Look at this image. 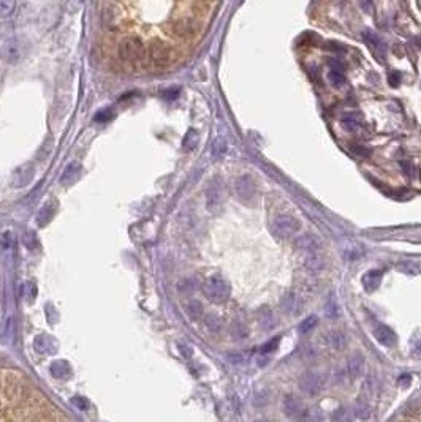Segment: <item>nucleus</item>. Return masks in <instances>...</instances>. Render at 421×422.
<instances>
[{"label": "nucleus", "mask_w": 421, "mask_h": 422, "mask_svg": "<svg viewBox=\"0 0 421 422\" xmlns=\"http://www.w3.org/2000/svg\"><path fill=\"white\" fill-rule=\"evenodd\" d=\"M203 294L212 304H223L231 294V285L222 275H211L203 283Z\"/></svg>", "instance_id": "obj_1"}, {"label": "nucleus", "mask_w": 421, "mask_h": 422, "mask_svg": "<svg viewBox=\"0 0 421 422\" xmlns=\"http://www.w3.org/2000/svg\"><path fill=\"white\" fill-rule=\"evenodd\" d=\"M29 52V41L21 37H13L0 45V59L5 64L18 65Z\"/></svg>", "instance_id": "obj_2"}, {"label": "nucleus", "mask_w": 421, "mask_h": 422, "mask_svg": "<svg viewBox=\"0 0 421 422\" xmlns=\"http://www.w3.org/2000/svg\"><path fill=\"white\" fill-rule=\"evenodd\" d=\"M146 52L148 51L144 49L143 41L139 38H136V37L124 38L119 43V48H118L119 59L122 62H132V64L143 62L144 57H146Z\"/></svg>", "instance_id": "obj_3"}, {"label": "nucleus", "mask_w": 421, "mask_h": 422, "mask_svg": "<svg viewBox=\"0 0 421 422\" xmlns=\"http://www.w3.org/2000/svg\"><path fill=\"white\" fill-rule=\"evenodd\" d=\"M299 228H301V223L292 215H277L271 223L272 234L280 240L292 239L299 231Z\"/></svg>", "instance_id": "obj_4"}, {"label": "nucleus", "mask_w": 421, "mask_h": 422, "mask_svg": "<svg viewBox=\"0 0 421 422\" xmlns=\"http://www.w3.org/2000/svg\"><path fill=\"white\" fill-rule=\"evenodd\" d=\"M298 384H299V389L304 392V394L307 396H317L318 392H322L325 384H326V380L322 373L318 372H306L299 376L298 380Z\"/></svg>", "instance_id": "obj_5"}, {"label": "nucleus", "mask_w": 421, "mask_h": 422, "mask_svg": "<svg viewBox=\"0 0 421 422\" xmlns=\"http://www.w3.org/2000/svg\"><path fill=\"white\" fill-rule=\"evenodd\" d=\"M148 55L151 62L155 65V67H166L171 61V51L170 48L165 45L163 41L160 40H154L149 43V48H148Z\"/></svg>", "instance_id": "obj_6"}, {"label": "nucleus", "mask_w": 421, "mask_h": 422, "mask_svg": "<svg viewBox=\"0 0 421 422\" xmlns=\"http://www.w3.org/2000/svg\"><path fill=\"white\" fill-rule=\"evenodd\" d=\"M306 410H307L306 403H304L299 397H296V396H293V394H287V396L284 397L282 411H284L285 416H288L290 419H296V420H299Z\"/></svg>", "instance_id": "obj_7"}, {"label": "nucleus", "mask_w": 421, "mask_h": 422, "mask_svg": "<svg viewBox=\"0 0 421 422\" xmlns=\"http://www.w3.org/2000/svg\"><path fill=\"white\" fill-rule=\"evenodd\" d=\"M362 38H364L366 45L369 46V49L372 51V54L377 57V59L385 61V43L382 41V38L374 31H364L362 32Z\"/></svg>", "instance_id": "obj_8"}, {"label": "nucleus", "mask_w": 421, "mask_h": 422, "mask_svg": "<svg viewBox=\"0 0 421 422\" xmlns=\"http://www.w3.org/2000/svg\"><path fill=\"white\" fill-rule=\"evenodd\" d=\"M372 334H374L375 340L379 342L380 345H383V346L391 348V346H395V345L398 343V336H396V332H395L393 329H391V327L385 326V324H377V326L374 327Z\"/></svg>", "instance_id": "obj_9"}, {"label": "nucleus", "mask_w": 421, "mask_h": 422, "mask_svg": "<svg viewBox=\"0 0 421 422\" xmlns=\"http://www.w3.org/2000/svg\"><path fill=\"white\" fill-rule=\"evenodd\" d=\"M35 174V168L31 163H25L19 166L18 169H14L13 172V187H24L32 180Z\"/></svg>", "instance_id": "obj_10"}, {"label": "nucleus", "mask_w": 421, "mask_h": 422, "mask_svg": "<svg viewBox=\"0 0 421 422\" xmlns=\"http://www.w3.org/2000/svg\"><path fill=\"white\" fill-rule=\"evenodd\" d=\"M362 370H364V357H362L361 353H353L350 354L347 360V373L350 376V380H356L362 375Z\"/></svg>", "instance_id": "obj_11"}, {"label": "nucleus", "mask_w": 421, "mask_h": 422, "mask_svg": "<svg viewBox=\"0 0 421 422\" xmlns=\"http://www.w3.org/2000/svg\"><path fill=\"white\" fill-rule=\"evenodd\" d=\"M236 190H238V195L244 201H249L250 198H254V195H255V184L250 179V176H241L236 180Z\"/></svg>", "instance_id": "obj_12"}, {"label": "nucleus", "mask_w": 421, "mask_h": 422, "mask_svg": "<svg viewBox=\"0 0 421 422\" xmlns=\"http://www.w3.org/2000/svg\"><path fill=\"white\" fill-rule=\"evenodd\" d=\"M35 350L41 354H52L57 351V343L49 336H38L34 342Z\"/></svg>", "instance_id": "obj_13"}, {"label": "nucleus", "mask_w": 421, "mask_h": 422, "mask_svg": "<svg viewBox=\"0 0 421 422\" xmlns=\"http://www.w3.org/2000/svg\"><path fill=\"white\" fill-rule=\"evenodd\" d=\"M206 199H208V207L211 210H214L222 202V187L219 182L209 184L208 190H206Z\"/></svg>", "instance_id": "obj_14"}, {"label": "nucleus", "mask_w": 421, "mask_h": 422, "mask_svg": "<svg viewBox=\"0 0 421 422\" xmlns=\"http://www.w3.org/2000/svg\"><path fill=\"white\" fill-rule=\"evenodd\" d=\"M382 279H383V270H379V269L368 270L364 275H362V286H364L368 291H375L380 286Z\"/></svg>", "instance_id": "obj_15"}, {"label": "nucleus", "mask_w": 421, "mask_h": 422, "mask_svg": "<svg viewBox=\"0 0 421 422\" xmlns=\"http://www.w3.org/2000/svg\"><path fill=\"white\" fill-rule=\"evenodd\" d=\"M353 413H355V416H356L359 420H368V419L371 417V413H372L369 402H368L366 399H359V400H356L355 405H353Z\"/></svg>", "instance_id": "obj_16"}, {"label": "nucleus", "mask_w": 421, "mask_h": 422, "mask_svg": "<svg viewBox=\"0 0 421 422\" xmlns=\"http://www.w3.org/2000/svg\"><path fill=\"white\" fill-rule=\"evenodd\" d=\"M171 31H173V34H176L179 37H185L193 32V24L188 19H181L171 25Z\"/></svg>", "instance_id": "obj_17"}, {"label": "nucleus", "mask_w": 421, "mask_h": 422, "mask_svg": "<svg viewBox=\"0 0 421 422\" xmlns=\"http://www.w3.org/2000/svg\"><path fill=\"white\" fill-rule=\"evenodd\" d=\"M54 210H55V204H54V202H49V201H48L46 204L40 209V212H38V215H37V223H38L40 226L46 225V223L51 220V217H52Z\"/></svg>", "instance_id": "obj_18"}, {"label": "nucleus", "mask_w": 421, "mask_h": 422, "mask_svg": "<svg viewBox=\"0 0 421 422\" xmlns=\"http://www.w3.org/2000/svg\"><path fill=\"white\" fill-rule=\"evenodd\" d=\"M79 172H81V165L78 163V162H71L67 168H65V171H64V174H62V182L64 184H68V182H71V180H75L78 176H79Z\"/></svg>", "instance_id": "obj_19"}, {"label": "nucleus", "mask_w": 421, "mask_h": 422, "mask_svg": "<svg viewBox=\"0 0 421 422\" xmlns=\"http://www.w3.org/2000/svg\"><path fill=\"white\" fill-rule=\"evenodd\" d=\"M198 141H200V135H198L197 130H188L187 135L184 136V141H182V149L185 152L193 150L198 145Z\"/></svg>", "instance_id": "obj_20"}, {"label": "nucleus", "mask_w": 421, "mask_h": 422, "mask_svg": "<svg viewBox=\"0 0 421 422\" xmlns=\"http://www.w3.org/2000/svg\"><path fill=\"white\" fill-rule=\"evenodd\" d=\"M51 375L55 378H67L70 375V366L65 360H55L51 364Z\"/></svg>", "instance_id": "obj_21"}, {"label": "nucleus", "mask_w": 421, "mask_h": 422, "mask_svg": "<svg viewBox=\"0 0 421 422\" xmlns=\"http://www.w3.org/2000/svg\"><path fill=\"white\" fill-rule=\"evenodd\" d=\"M185 313L190 316V319H193V321H197V319H200L203 316V307H201V304L198 300H188L185 304Z\"/></svg>", "instance_id": "obj_22"}, {"label": "nucleus", "mask_w": 421, "mask_h": 422, "mask_svg": "<svg viewBox=\"0 0 421 422\" xmlns=\"http://www.w3.org/2000/svg\"><path fill=\"white\" fill-rule=\"evenodd\" d=\"M328 343L332 348H336V350H342V348L345 346V343H347V337L341 330H332V332H329V336H328Z\"/></svg>", "instance_id": "obj_23"}, {"label": "nucleus", "mask_w": 421, "mask_h": 422, "mask_svg": "<svg viewBox=\"0 0 421 422\" xmlns=\"http://www.w3.org/2000/svg\"><path fill=\"white\" fill-rule=\"evenodd\" d=\"M322 420H323V414L315 406H307V410L304 411L302 417L299 419V422H322Z\"/></svg>", "instance_id": "obj_24"}, {"label": "nucleus", "mask_w": 421, "mask_h": 422, "mask_svg": "<svg viewBox=\"0 0 421 422\" xmlns=\"http://www.w3.org/2000/svg\"><path fill=\"white\" fill-rule=\"evenodd\" d=\"M14 8H16V4H14L13 0H0V19L10 18Z\"/></svg>", "instance_id": "obj_25"}, {"label": "nucleus", "mask_w": 421, "mask_h": 422, "mask_svg": "<svg viewBox=\"0 0 421 422\" xmlns=\"http://www.w3.org/2000/svg\"><path fill=\"white\" fill-rule=\"evenodd\" d=\"M103 22L108 28H116L118 27V14L113 11V7H108L103 13Z\"/></svg>", "instance_id": "obj_26"}, {"label": "nucleus", "mask_w": 421, "mask_h": 422, "mask_svg": "<svg viewBox=\"0 0 421 422\" xmlns=\"http://www.w3.org/2000/svg\"><path fill=\"white\" fill-rule=\"evenodd\" d=\"M205 324L211 332H219L222 329V319L217 315H208L205 318Z\"/></svg>", "instance_id": "obj_27"}, {"label": "nucleus", "mask_w": 421, "mask_h": 422, "mask_svg": "<svg viewBox=\"0 0 421 422\" xmlns=\"http://www.w3.org/2000/svg\"><path fill=\"white\" fill-rule=\"evenodd\" d=\"M317 324H318V318H317L315 315H311V316H307V318L304 319V321L299 324V332H301V334H307V332L314 330V329L317 327Z\"/></svg>", "instance_id": "obj_28"}, {"label": "nucleus", "mask_w": 421, "mask_h": 422, "mask_svg": "<svg viewBox=\"0 0 421 422\" xmlns=\"http://www.w3.org/2000/svg\"><path fill=\"white\" fill-rule=\"evenodd\" d=\"M332 419H334V422H353L350 410L345 408V406H341L339 410H336V413L332 414Z\"/></svg>", "instance_id": "obj_29"}, {"label": "nucleus", "mask_w": 421, "mask_h": 422, "mask_svg": "<svg viewBox=\"0 0 421 422\" xmlns=\"http://www.w3.org/2000/svg\"><path fill=\"white\" fill-rule=\"evenodd\" d=\"M279 343H280V337H274L260 348V353L261 354H271L279 348Z\"/></svg>", "instance_id": "obj_30"}, {"label": "nucleus", "mask_w": 421, "mask_h": 422, "mask_svg": "<svg viewBox=\"0 0 421 422\" xmlns=\"http://www.w3.org/2000/svg\"><path fill=\"white\" fill-rule=\"evenodd\" d=\"M38 240H37V236H35V232L32 231H25L24 234H22V245L27 247L29 250H34L35 247H37Z\"/></svg>", "instance_id": "obj_31"}, {"label": "nucleus", "mask_w": 421, "mask_h": 422, "mask_svg": "<svg viewBox=\"0 0 421 422\" xmlns=\"http://www.w3.org/2000/svg\"><path fill=\"white\" fill-rule=\"evenodd\" d=\"M325 313H326V316L328 318H338L339 316V307H338V304H336V300H332V299H329L328 300V304H326V307H325Z\"/></svg>", "instance_id": "obj_32"}, {"label": "nucleus", "mask_w": 421, "mask_h": 422, "mask_svg": "<svg viewBox=\"0 0 421 422\" xmlns=\"http://www.w3.org/2000/svg\"><path fill=\"white\" fill-rule=\"evenodd\" d=\"M71 405H75V408H78L79 411H86L89 410V400L82 396H75L71 399Z\"/></svg>", "instance_id": "obj_33"}, {"label": "nucleus", "mask_w": 421, "mask_h": 422, "mask_svg": "<svg viewBox=\"0 0 421 422\" xmlns=\"http://www.w3.org/2000/svg\"><path fill=\"white\" fill-rule=\"evenodd\" d=\"M306 267L311 270H320L322 269V259L317 255H311L306 261Z\"/></svg>", "instance_id": "obj_34"}, {"label": "nucleus", "mask_w": 421, "mask_h": 422, "mask_svg": "<svg viewBox=\"0 0 421 422\" xmlns=\"http://www.w3.org/2000/svg\"><path fill=\"white\" fill-rule=\"evenodd\" d=\"M401 270H404V272H407V274H410V275H415L418 270H419V267L415 264V263H412V261H404V263H401Z\"/></svg>", "instance_id": "obj_35"}, {"label": "nucleus", "mask_w": 421, "mask_h": 422, "mask_svg": "<svg viewBox=\"0 0 421 422\" xmlns=\"http://www.w3.org/2000/svg\"><path fill=\"white\" fill-rule=\"evenodd\" d=\"M329 81L334 84V85H341L344 82L342 70H331L329 71Z\"/></svg>", "instance_id": "obj_36"}, {"label": "nucleus", "mask_w": 421, "mask_h": 422, "mask_svg": "<svg viewBox=\"0 0 421 422\" xmlns=\"http://www.w3.org/2000/svg\"><path fill=\"white\" fill-rule=\"evenodd\" d=\"M22 296L25 297L27 294H31V299H34L35 297V294H37V288H35V285L32 283V282H25L24 285H22Z\"/></svg>", "instance_id": "obj_37"}, {"label": "nucleus", "mask_w": 421, "mask_h": 422, "mask_svg": "<svg viewBox=\"0 0 421 422\" xmlns=\"http://www.w3.org/2000/svg\"><path fill=\"white\" fill-rule=\"evenodd\" d=\"M195 288V283L190 282V280H184L179 283V289H181V293H192Z\"/></svg>", "instance_id": "obj_38"}, {"label": "nucleus", "mask_w": 421, "mask_h": 422, "mask_svg": "<svg viewBox=\"0 0 421 422\" xmlns=\"http://www.w3.org/2000/svg\"><path fill=\"white\" fill-rule=\"evenodd\" d=\"M352 150H353L356 155H359V157H369V155H371V150L366 149V147H361V145H353Z\"/></svg>", "instance_id": "obj_39"}, {"label": "nucleus", "mask_w": 421, "mask_h": 422, "mask_svg": "<svg viewBox=\"0 0 421 422\" xmlns=\"http://www.w3.org/2000/svg\"><path fill=\"white\" fill-rule=\"evenodd\" d=\"M402 168L405 169V172H407L410 177H413V179L416 177V169L412 163H402Z\"/></svg>", "instance_id": "obj_40"}, {"label": "nucleus", "mask_w": 421, "mask_h": 422, "mask_svg": "<svg viewBox=\"0 0 421 422\" xmlns=\"http://www.w3.org/2000/svg\"><path fill=\"white\" fill-rule=\"evenodd\" d=\"M179 350H181V353L184 354V357H190L192 356V348L190 346H187L185 343H179Z\"/></svg>", "instance_id": "obj_41"}, {"label": "nucleus", "mask_w": 421, "mask_h": 422, "mask_svg": "<svg viewBox=\"0 0 421 422\" xmlns=\"http://www.w3.org/2000/svg\"><path fill=\"white\" fill-rule=\"evenodd\" d=\"M111 117H113L111 111H101L95 115V120H106V119H111Z\"/></svg>", "instance_id": "obj_42"}, {"label": "nucleus", "mask_w": 421, "mask_h": 422, "mask_svg": "<svg viewBox=\"0 0 421 422\" xmlns=\"http://www.w3.org/2000/svg\"><path fill=\"white\" fill-rule=\"evenodd\" d=\"M399 82H401L399 73H391V75H389V84H391V85H398Z\"/></svg>", "instance_id": "obj_43"}, {"label": "nucleus", "mask_w": 421, "mask_h": 422, "mask_svg": "<svg viewBox=\"0 0 421 422\" xmlns=\"http://www.w3.org/2000/svg\"><path fill=\"white\" fill-rule=\"evenodd\" d=\"M410 375H404V376H401V380H399V383H402V386H409L410 384Z\"/></svg>", "instance_id": "obj_44"}, {"label": "nucleus", "mask_w": 421, "mask_h": 422, "mask_svg": "<svg viewBox=\"0 0 421 422\" xmlns=\"http://www.w3.org/2000/svg\"><path fill=\"white\" fill-rule=\"evenodd\" d=\"M258 422H265V420H258Z\"/></svg>", "instance_id": "obj_45"}]
</instances>
